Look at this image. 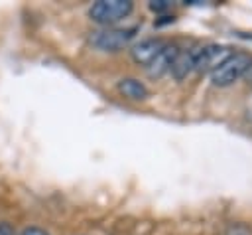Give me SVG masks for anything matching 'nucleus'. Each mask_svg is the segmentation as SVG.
I'll use <instances>...</instances> for the list:
<instances>
[{
  "label": "nucleus",
  "mask_w": 252,
  "mask_h": 235,
  "mask_svg": "<svg viewBox=\"0 0 252 235\" xmlns=\"http://www.w3.org/2000/svg\"><path fill=\"white\" fill-rule=\"evenodd\" d=\"M132 8L134 6H132L130 0H98L91 6L89 16H91L93 22L108 26V24L124 20L132 12Z\"/></svg>",
  "instance_id": "obj_1"
},
{
  "label": "nucleus",
  "mask_w": 252,
  "mask_h": 235,
  "mask_svg": "<svg viewBox=\"0 0 252 235\" xmlns=\"http://www.w3.org/2000/svg\"><path fill=\"white\" fill-rule=\"evenodd\" d=\"M252 65V59L250 55L246 53H232L219 69L213 71L211 75V81L213 85L217 87H226V85H232L234 81H238Z\"/></svg>",
  "instance_id": "obj_2"
},
{
  "label": "nucleus",
  "mask_w": 252,
  "mask_h": 235,
  "mask_svg": "<svg viewBox=\"0 0 252 235\" xmlns=\"http://www.w3.org/2000/svg\"><path fill=\"white\" fill-rule=\"evenodd\" d=\"M136 36V28H106L93 32L91 43L100 51H118L130 43Z\"/></svg>",
  "instance_id": "obj_3"
},
{
  "label": "nucleus",
  "mask_w": 252,
  "mask_h": 235,
  "mask_svg": "<svg viewBox=\"0 0 252 235\" xmlns=\"http://www.w3.org/2000/svg\"><path fill=\"white\" fill-rule=\"evenodd\" d=\"M230 49L226 45H201L199 55L195 59V71L205 73V71H215L219 69L228 57H230Z\"/></svg>",
  "instance_id": "obj_4"
},
{
  "label": "nucleus",
  "mask_w": 252,
  "mask_h": 235,
  "mask_svg": "<svg viewBox=\"0 0 252 235\" xmlns=\"http://www.w3.org/2000/svg\"><path fill=\"white\" fill-rule=\"evenodd\" d=\"M177 53H179V49H177L175 45H163V47L159 49V53L148 63V75L154 77V79L165 75V73L171 69V63H173V59L177 57Z\"/></svg>",
  "instance_id": "obj_5"
},
{
  "label": "nucleus",
  "mask_w": 252,
  "mask_h": 235,
  "mask_svg": "<svg viewBox=\"0 0 252 235\" xmlns=\"http://www.w3.org/2000/svg\"><path fill=\"white\" fill-rule=\"evenodd\" d=\"M199 49H201V45H199V47H193V49H189V51L177 53V57L173 59L171 69H169L171 75H173V79L181 81V79H185V77L195 69V59H197V55H199Z\"/></svg>",
  "instance_id": "obj_6"
},
{
  "label": "nucleus",
  "mask_w": 252,
  "mask_h": 235,
  "mask_svg": "<svg viewBox=\"0 0 252 235\" xmlns=\"http://www.w3.org/2000/svg\"><path fill=\"white\" fill-rule=\"evenodd\" d=\"M161 47H163V41H159V39H144V41L136 43V45L130 49V53H132V59H134L136 63L148 65V63L159 53Z\"/></svg>",
  "instance_id": "obj_7"
},
{
  "label": "nucleus",
  "mask_w": 252,
  "mask_h": 235,
  "mask_svg": "<svg viewBox=\"0 0 252 235\" xmlns=\"http://www.w3.org/2000/svg\"><path fill=\"white\" fill-rule=\"evenodd\" d=\"M118 91L126 97V99H132V101H142L148 97V89L144 83H140L138 79H122L118 81Z\"/></svg>",
  "instance_id": "obj_8"
},
{
  "label": "nucleus",
  "mask_w": 252,
  "mask_h": 235,
  "mask_svg": "<svg viewBox=\"0 0 252 235\" xmlns=\"http://www.w3.org/2000/svg\"><path fill=\"white\" fill-rule=\"evenodd\" d=\"M226 235H252V229L248 225H244V223H234V225L228 227Z\"/></svg>",
  "instance_id": "obj_9"
},
{
  "label": "nucleus",
  "mask_w": 252,
  "mask_h": 235,
  "mask_svg": "<svg viewBox=\"0 0 252 235\" xmlns=\"http://www.w3.org/2000/svg\"><path fill=\"white\" fill-rule=\"evenodd\" d=\"M169 6L171 4L167 0H154V2H150V10L152 12H165Z\"/></svg>",
  "instance_id": "obj_10"
},
{
  "label": "nucleus",
  "mask_w": 252,
  "mask_h": 235,
  "mask_svg": "<svg viewBox=\"0 0 252 235\" xmlns=\"http://www.w3.org/2000/svg\"><path fill=\"white\" fill-rule=\"evenodd\" d=\"M0 235H16V231H14V227H12L10 223L2 221V223H0Z\"/></svg>",
  "instance_id": "obj_11"
},
{
  "label": "nucleus",
  "mask_w": 252,
  "mask_h": 235,
  "mask_svg": "<svg viewBox=\"0 0 252 235\" xmlns=\"http://www.w3.org/2000/svg\"><path fill=\"white\" fill-rule=\"evenodd\" d=\"M22 235H47V233L43 229H39V227H28V229L22 231Z\"/></svg>",
  "instance_id": "obj_12"
}]
</instances>
